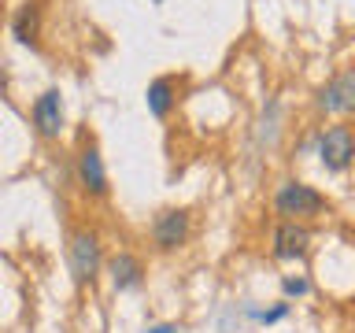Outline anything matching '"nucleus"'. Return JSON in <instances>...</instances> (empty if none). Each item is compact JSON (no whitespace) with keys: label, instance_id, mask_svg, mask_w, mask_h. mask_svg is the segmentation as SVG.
Listing matches in <instances>:
<instances>
[{"label":"nucleus","instance_id":"4","mask_svg":"<svg viewBox=\"0 0 355 333\" xmlns=\"http://www.w3.org/2000/svg\"><path fill=\"white\" fill-rule=\"evenodd\" d=\"M318 108L326 115H352L355 111V67L333 74L326 85L318 89Z\"/></svg>","mask_w":355,"mask_h":333},{"label":"nucleus","instance_id":"12","mask_svg":"<svg viewBox=\"0 0 355 333\" xmlns=\"http://www.w3.org/2000/svg\"><path fill=\"white\" fill-rule=\"evenodd\" d=\"M255 318L259 322H266V326H270V322H282L285 315H288V304H277V307H270V311H252Z\"/></svg>","mask_w":355,"mask_h":333},{"label":"nucleus","instance_id":"7","mask_svg":"<svg viewBox=\"0 0 355 333\" xmlns=\"http://www.w3.org/2000/svg\"><path fill=\"white\" fill-rule=\"evenodd\" d=\"M311 248V230L300 222H282L274 230V259H304Z\"/></svg>","mask_w":355,"mask_h":333},{"label":"nucleus","instance_id":"6","mask_svg":"<svg viewBox=\"0 0 355 333\" xmlns=\"http://www.w3.org/2000/svg\"><path fill=\"white\" fill-rule=\"evenodd\" d=\"M33 126H37V133L49 141L63 133V96H60V89H44V93L33 100Z\"/></svg>","mask_w":355,"mask_h":333},{"label":"nucleus","instance_id":"3","mask_svg":"<svg viewBox=\"0 0 355 333\" xmlns=\"http://www.w3.org/2000/svg\"><path fill=\"white\" fill-rule=\"evenodd\" d=\"M318 155H322L326 171H333V174L348 171L355 163V130L352 126H329L318 137Z\"/></svg>","mask_w":355,"mask_h":333},{"label":"nucleus","instance_id":"8","mask_svg":"<svg viewBox=\"0 0 355 333\" xmlns=\"http://www.w3.org/2000/svg\"><path fill=\"white\" fill-rule=\"evenodd\" d=\"M78 182H82V189L93 196L107 193V171H104V160H100V152L93 144H85V148L78 152Z\"/></svg>","mask_w":355,"mask_h":333},{"label":"nucleus","instance_id":"5","mask_svg":"<svg viewBox=\"0 0 355 333\" xmlns=\"http://www.w3.org/2000/svg\"><path fill=\"white\" fill-rule=\"evenodd\" d=\"M152 241L159 252H174L182 248V244L189 241V211L182 207H171V211H159L152 222Z\"/></svg>","mask_w":355,"mask_h":333},{"label":"nucleus","instance_id":"13","mask_svg":"<svg viewBox=\"0 0 355 333\" xmlns=\"http://www.w3.org/2000/svg\"><path fill=\"white\" fill-rule=\"evenodd\" d=\"M282 289H285V296H304L311 285H307V278H285Z\"/></svg>","mask_w":355,"mask_h":333},{"label":"nucleus","instance_id":"9","mask_svg":"<svg viewBox=\"0 0 355 333\" xmlns=\"http://www.w3.org/2000/svg\"><path fill=\"white\" fill-rule=\"evenodd\" d=\"M107 274H111V285H115V293H126V289H137L141 278H144V266L137 255L130 252H119L115 259L107 263Z\"/></svg>","mask_w":355,"mask_h":333},{"label":"nucleus","instance_id":"10","mask_svg":"<svg viewBox=\"0 0 355 333\" xmlns=\"http://www.w3.org/2000/svg\"><path fill=\"white\" fill-rule=\"evenodd\" d=\"M11 33L19 37V44H37V33H41V8L37 4H22L11 19Z\"/></svg>","mask_w":355,"mask_h":333},{"label":"nucleus","instance_id":"2","mask_svg":"<svg viewBox=\"0 0 355 333\" xmlns=\"http://www.w3.org/2000/svg\"><path fill=\"white\" fill-rule=\"evenodd\" d=\"M67 263H71V274L78 285H93V278L104 266V252H100V237L93 230H78L71 233V244H67Z\"/></svg>","mask_w":355,"mask_h":333},{"label":"nucleus","instance_id":"15","mask_svg":"<svg viewBox=\"0 0 355 333\" xmlns=\"http://www.w3.org/2000/svg\"><path fill=\"white\" fill-rule=\"evenodd\" d=\"M4 85H8V78H4V71H0V93H4Z\"/></svg>","mask_w":355,"mask_h":333},{"label":"nucleus","instance_id":"16","mask_svg":"<svg viewBox=\"0 0 355 333\" xmlns=\"http://www.w3.org/2000/svg\"><path fill=\"white\" fill-rule=\"evenodd\" d=\"M152 4H163V0H152Z\"/></svg>","mask_w":355,"mask_h":333},{"label":"nucleus","instance_id":"14","mask_svg":"<svg viewBox=\"0 0 355 333\" xmlns=\"http://www.w3.org/2000/svg\"><path fill=\"white\" fill-rule=\"evenodd\" d=\"M144 333H185V330H178L174 322H159V326H148Z\"/></svg>","mask_w":355,"mask_h":333},{"label":"nucleus","instance_id":"11","mask_svg":"<svg viewBox=\"0 0 355 333\" xmlns=\"http://www.w3.org/2000/svg\"><path fill=\"white\" fill-rule=\"evenodd\" d=\"M144 104L155 119H166L174 108V78H155L148 85V93H144Z\"/></svg>","mask_w":355,"mask_h":333},{"label":"nucleus","instance_id":"1","mask_svg":"<svg viewBox=\"0 0 355 333\" xmlns=\"http://www.w3.org/2000/svg\"><path fill=\"white\" fill-rule=\"evenodd\" d=\"M274 211L285 222H304V219H318L326 211V196L318 189H311L304 182H285L274 193Z\"/></svg>","mask_w":355,"mask_h":333}]
</instances>
